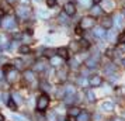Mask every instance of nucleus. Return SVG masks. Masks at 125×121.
I'll return each mask as SVG.
<instances>
[{
	"label": "nucleus",
	"instance_id": "34",
	"mask_svg": "<svg viewBox=\"0 0 125 121\" xmlns=\"http://www.w3.org/2000/svg\"><path fill=\"white\" fill-rule=\"evenodd\" d=\"M9 1H13V0H9Z\"/></svg>",
	"mask_w": 125,
	"mask_h": 121
},
{
	"label": "nucleus",
	"instance_id": "11",
	"mask_svg": "<svg viewBox=\"0 0 125 121\" xmlns=\"http://www.w3.org/2000/svg\"><path fill=\"white\" fill-rule=\"evenodd\" d=\"M77 121H89V114L87 113H82L77 115Z\"/></svg>",
	"mask_w": 125,
	"mask_h": 121
},
{
	"label": "nucleus",
	"instance_id": "19",
	"mask_svg": "<svg viewBox=\"0 0 125 121\" xmlns=\"http://www.w3.org/2000/svg\"><path fill=\"white\" fill-rule=\"evenodd\" d=\"M111 24H113V21L111 20H104V23H103V27H111Z\"/></svg>",
	"mask_w": 125,
	"mask_h": 121
},
{
	"label": "nucleus",
	"instance_id": "30",
	"mask_svg": "<svg viewBox=\"0 0 125 121\" xmlns=\"http://www.w3.org/2000/svg\"><path fill=\"white\" fill-rule=\"evenodd\" d=\"M68 121H76L74 115H69V117H68Z\"/></svg>",
	"mask_w": 125,
	"mask_h": 121
},
{
	"label": "nucleus",
	"instance_id": "25",
	"mask_svg": "<svg viewBox=\"0 0 125 121\" xmlns=\"http://www.w3.org/2000/svg\"><path fill=\"white\" fill-rule=\"evenodd\" d=\"M13 97L16 99V101H17V103H21V100H20V96H18L17 93H14V94H13Z\"/></svg>",
	"mask_w": 125,
	"mask_h": 121
},
{
	"label": "nucleus",
	"instance_id": "9",
	"mask_svg": "<svg viewBox=\"0 0 125 121\" xmlns=\"http://www.w3.org/2000/svg\"><path fill=\"white\" fill-rule=\"evenodd\" d=\"M56 54L61 58H68V49H66V48H59L56 51Z\"/></svg>",
	"mask_w": 125,
	"mask_h": 121
},
{
	"label": "nucleus",
	"instance_id": "1",
	"mask_svg": "<svg viewBox=\"0 0 125 121\" xmlns=\"http://www.w3.org/2000/svg\"><path fill=\"white\" fill-rule=\"evenodd\" d=\"M48 104H49V99H48V96H45V94H42L40 99H38V103H37V109L40 110V111H44V110L48 107Z\"/></svg>",
	"mask_w": 125,
	"mask_h": 121
},
{
	"label": "nucleus",
	"instance_id": "16",
	"mask_svg": "<svg viewBox=\"0 0 125 121\" xmlns=\"http://www.w3.org/2000/svg\"><path fill=\"white\" fill-rule=\"evenodd\" d=\"M24 76L27 77V80H32V79H34V75H32V72H31V70L24 72Z\"/></svg>",
	"mask_w": 125,
	"mask_h": 121
},
{
	"label": "nucleus",
	"instance_id": "29",
	"mask_svg": "<svg viewBox=\"0 0 125 121\" xmlns=\"http://www.w3.org/2000/svg\"><path fill=\"white\" fill-rule=\"evenodd\" d=\"M46 3H48V6H53V4H55V0H46Z\"/></svg>",
	"mask_w": 125,
	"mask_h": 121
},
{
	"label": "nucleus",
	"instance_id": "14",
	"mask_svg": "<svg viewBox=\"0 0 125 121\" xmlns=\"http://www.w3.org/2000/svg\"><path fill=\"white\" fill-rule=\"evenodd\" d=\"M65 92L68 93V94H74V86L68 85V86H66V89H65Z\"/></svg>",
	"mask_w": 125,
	"mask_h": 121
},
{
	"label": "nucleus",
	"instance_id": "31",
	"mask_svg": "<svg viewBox=\"0 0 125 121\" xmlns=\"http://www.w3.org/2000/svg\"><path fill=\"white\" fill-rule=\"evenodd\" d=\"M115 121H125V120H121V118H115Z\"/></svg>",
	"mask_w": 125,
	"mask_h": 121
},
{
	"label": "nucleus",
	"instance_id": "24",
	"mask_svg": "<svg viewBox=\"0 0 125 121\" xmlns=\"http://www.w3.org/2000/svg\"><path fill=\"white\" fill-rule=\"evenodd\" d=\"M87 99H90V101H94V94L91 92H87Z\"/></svg>",
	"mask_w": 125,
	"mask_h": 121
},
{
	"label": "nucleus",
	"instance_id": "17",
	"mask_svg": "<svg viewBox=\"0 0 125 121\" xmlns=\"http://www.w3.org/2000/svg\"><path fill=\"white\" fill-rule=\"evenodd\" d=\"M51 64L52 65H61V64H62V59H61V56H59V58H52V59H51Z\"/></svg>",
	"mask_w": 125,
	"mask_h": 121
},
{
	"label": "nucleus",
	"instance_id": "21",
	"mask_svg": "<svg viewBox=\"0 0 125 121\" xmlns=\"http://www.w3.org/2000/svg\"><path fill=\"white\" fill-rule=\"evenodd\" d=\"M100 13H101V9H100V7H93V14H100Z\"/></svg>",
	"mask_w": 125,
	"mask_h": 121
},
{
	"label": "nucleus",
	"instance_id": "3",
	"mask_svg": "<svg viewBox=\"0 0 125 121\" xmlns=\"http://www.w3.org/2000/svg\"><path fill=\"white\" fill-rule=\"evenodd\" d=\"M74 11H76V6H74L73 3H66L65 4V13L68 16H73Z\"/></svg>",
	"mask_w": 125,
	"mask_h": 121
},
{
	"label": "nucleus",
	"instance_id": "13",
	"mask_svg": "<svg viewBox=\"0 0 125 121\" xmlns=\"http://www.w3.org/2000/svg\"><path fill=\"white\" fill-rule=\"evenodd\" d=\"M114 109V104L113 103H104L103 104V110H105V111H111Z\"/></svg>",
	"mask_w": 125,
	"mask_h": 121
},
{
	"label": "nucleus",
	"instance_id": "20",
	"mask_svg": "<svg viewBox=\"0 0 125 121\" xmlns=\"http://www.w3.org/2000/svg\"><path fill=\"white\" fill-rule=\"evenodd\" d=\"M119 44H122V45L125 44V33H122L119 35Z\"/></svg>",
	"mask_w": 125,
	"mask_h": 121
},
{
	"label": "nucleus",
	"instance_id": "33",
	"mask_svg": "<svg viewBox=\"0 0 125 121\" xmlns=\"http://www.w3.org/2000/svg\"><path fill=\"white\" fill-rule=\"evenodd\" d=\"M122 64H124V65H125V59H124V61H122Z\"/></svg>",
	"mask_w": 125,
	"mask_h": 121
},
{
	"label": "nucleus",
	"instance_id": "27",
	"mask_svg": "<svg viewBox=\"0 0 125 121\" xmlns=\"http://www.w3.org/2000/svg\"><path fill=\"white\" fill-rule=\"evenodd\" d=\"M87 83H89V82L86 80V79H80V80H79V85H83V86H84V85H87Z\"/></svg>",
	"mask_w": 125,
	"mask_h": 121
},
{
	"label": "nucleus",
	"instance_id": "23",
	"mask_svg": "<svg viewBox=\"0 0 125 121\" xmlns=\"http://www.w3.org/2000/svg\"><path fill=\"white\" fill-rule=\"evenodd\" d=\"M44 66H45V65H42V64L40 62V64L35 65V69H37V70H42V69H44Z\"/></svg>",
	"mask_w": 125,
	"mask_h": 121
},
{
	"label": "nucleus",
	"instance_id": "18",
	"mask_svg": "<svg viewBox=\"0 0 125 121\" xmlns=\"http://www.w3.org/2000/svg\"><path fill=\"white\" fill-rule=\"evenodd\" d=\"M74 100H73V94H69V97H66L65 99V103L66 104H72Z\"/></svg>",
	"mask_w": 125,
	"mask_h": 121
},
{
	"label": "nucleus",
	"instance_id": "15",
	"mask_svg": "<svg viewBox=\"0 0 125 121\" xmlns=\"http://www.w3.org/2000/svg\"><path fill=\"white\" fill-rule=\"evenodd\" d=\"M30 51H31V49H30V46H28V45L20 46V52H21V54H30Z\"/></svg>",
	"mask_w": 125,
	"mask_h": 121
},
{
	"label": "nucleus",
	"instance_id": "2",
	"mask_svg": "<svg viewBox=\"0 0 125 121\" xmlns=\"http://www.w3.org/2000/svg\"><path fill=\"white\" fill-rule=\"evenodd\" d=\"M93 25H94V20L91 17H84L80 23V27H83V28H90Z\"/></svg>",
	"mask_w": 125,
	"mask_h": 121
},
{
	"label": "nucleus",
	"instance_id": "10",
	"mask_svg": "<svg viewBox=\"0 0 125 121\" xmlns=\"http://www.w3.org/2000/svg\"><path fill=\"white\" fill-rule=\"evenodd\" d=\"M28 9H27V7H20V9H18V16H20V17H25V16H28Z\"/></svg>",
	"mask_w": 125,
	"mask_h": 121
},
{
	"label": "nucleus",
	"instance_id": "22",
	"mask_svg": "<svg viewBox=\"0 0 125 121\" xmlns=\"http://www.w3.org/2000/svg\"><path fill=\"white\" fill-rule=\"evenodd\" d=\"M70 111H72V113H70L72 115H79L80 114V110H77V109H72Z\"/></svg>",
	"mask_w": 125,
	"mask_h": 121
},
{
	"label": "nucleus",
	"instance_id": "28",
	"mask_svg": "<svg viewBox=\"0 0 125 121\" xmlns=\"http://www.w3.org/2000/svg\"><path fill=\"white\" fill-rule=\"evenodd\" d=\"M48 118H49V121H55V120H56L55 114H49V115H48Z\"/></svg>",
	"mask_w": 125,
	"mask_h": 121
},
{
	"label": "nucleus",
	"instance_id": "8",
	"mask_svg": "<svg viewBox=\"0 0 125 121\" xmlns=\"http://www.w3.org/2000/svg\"><path fill=\"white\" fill-rule=\"evenodd\" d=\"M17 77H18V73H17V72L10 69V72L7 73V79H9L10 82H16V80H17Z\"/></svg>",
	"mask_w": 125,
	"mask_h": 121
},
{
	"label": "nucleus",
	"instance_id": "32",
	"mask_svg": "<svg viewBox=\"0 0 125 121\" xmlns=\"http://www.w3.org/2000/svg\"><path fill=\"white\" fill-rule=\"evenodd\" d=\"M0 16H3V10L1 9H0Z\"/></svg>",
	"mask_w": 125,
	"mask_h": 121
},
{
	"label": "nucleus",
	"instance_id": "5",
	"mask_svg": "<svg viewBox=\"0 0 125 121\" xmlns=\"http://www.w3.org/2000/svg\"><path fill=\"white\" fill-rule=\"evenodd\" d=\"M14 25H16V23H14V18H13V17L6 18V20H4V23H3V27H4V28H7V30L13 28Z\"/></svg>",
	"mask_w": 125,
	"mask_h": 121
},
{
	"label": "nucleus",
	"instance_id": "7",
	"mask_svg": "<svg viewBox=\"0 0 125 121\" xmlns=\"http://www.w3.org/2000/svg\"><path fill=\"white\" fill-rule=\"evenodd\" d=\"M89 83H90L91 86H94V87H96V86H100V85H101V77H100V76H93Z\"/></svg>",
	"mask_w": 125,
	"mask_h": 121
},
{
	"label": "nucleus",
	"instance_id": "6",
	"mask_svg": "<svg viewBox=\"0 0 125 121\" xmlns=\"http://www.w3.org/2000/svg\"><path fill=\"white\" fill-rule=\"evenodd\" d=\"M105 35V30H104V27H97L96 30H94V37H97V38H103Z\"/></svg>",
	"mask_w": 125,
	"mask_h": 121
},
{
	"label": "nucleus",
	"instance_id": "12",
	"mask_svg": "<svg viewBox=\"0 0 125 121\" xmlns=\"http://www.w3.org/2000/svg\"><path fill=\"white\" fill-rule=\"evenodd\" d=\"M96 65H97L96 58H90V59L87 61V66H90V68H96Z\"/></svg>",
	"mask_w": 125,
	"mask_h": 121
},
{
	"label": "nucleus",
	"instance_id": "4",
	"mask_svg": "<svg viewBox=\"0 0 125 121\" xmlns=\"http://www.w3.org/2000/svg\"><path fill=\"white\" fill-rule=\"evenodd\" d=\"M101 9L103 10H111V9H114V1L113 0H103Z\"/></svg>",
	"mask_w": 125,
	"mask_h": 121
},
{
	"label": "nucleus",
	"instance_id": "26",
	"mask_svg": "<svg viewBox=\"0 0 125 121\" xmlns=\"http://www.w3.org/2000/svg\"><path fill=\"white\" fill-rule=\"evenodd\" d=\"M7 106H9V107H11V109H13V110L16 109V104L13 103L11 100H10V101H7Z\"/></svg>",
	"mask_w": 125,
	"mask_h": 121
}]
</instances>
